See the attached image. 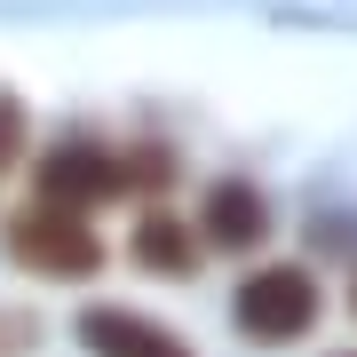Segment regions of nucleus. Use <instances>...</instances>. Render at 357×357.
Masks as SVG:
<instances>
[{
  "label": "nucleus",
  "mask_w": 357,
  "mask_h": 357,
  "mask_svg": "<svg viewBox=\"0 0 357 357\" xmlns=\"http://www.w3.org/2000/svg\"><path fill=\"white\" fill-rule=\"evenodd\" d=\"M167 183V151H112V143L72 135L64 151L40 159V206H64V215H96L112 199H135Z\"/></svg>",
  "instance_id": "obj_1"
},
{
  "label": "nucleus",
  "mask_w": 357,
  "mask_h": 357,
  "mask_svg": "<svg viewBox=\"0 0 357 357\" xmlns=\"http://www.w3.org/2000/svg\"><path fill=\"white\" fill-rule=\"evenodd\" d=\"M349 302H357V294H349Z\"/></svg>",
  "instance_id": "obj_9"
},
{
  "label": "nucleus",
  "mask_w": 357,
  "mask_h": 357,
  "mask_svg": "<svg viewBox=\"0 0 357 357\" xmlns=\"http://www.w3.org/2000/svg\"><path fill=\"white\" fill-rule=\"evenodd\" d=\"M24 143H32V112H24V96H8V88H0V175L24 159Z\"/></svg>",
  "instance_id": "obj_7"
},
{
  "label": "nucleus",
  "mask_w": 357,
  "mask_h": 357,
  "mask_svg": "<svg viewBox=\"0 0 357 357\" xmlns=\"http://www.w3.org/2000/svg\"><path fill=\"white\" fill-rule=\"evenodd\" d=\"M262 238H270V199L255 191V183L222 175L215 191H206V206H199V246H222V255H255Z\"/></svg>",
  "instance_id": "obj_5"
},
{
  "label": "nucleus",
  "mask_w": 357,
  "mask_h": 357,
  "mask_svg": "<svg viewBox=\"0 0 357 357\" xmlns=\"http://www.w3.org/2000/svg\"><path fill=\"white\" fill-rule=\"evenodd\" d=\"M72 333H79V349H88V357H199L175 326L143 318V310H128V302H96V310H79Z\"/></svg>",
  "instance_id": "obj_4"
},
{
  "label": "nucleus",
  "mask_w": 357,
  "mask_h": 357,
  "mask_svg": "<svg viewBox=\"0 0 357 357\" xmlns=\"http://www.w3.org/2000/svg\"><path fill=\"white\" fill-rule=\"evenodd\" d=\"M128 255L151 270V278H191L199 270V230H191V215H175V206H151V215L135 222Z\"/></svg>",
  "instance_id": "obj_6"
},
{
  "label": "nucleus",
  "mask_w": 357,
  "mask_h": 357,
  "mask_svg": "<svg viewBox=\"0 0 357 357\" xmlns=\"http://www.w3.org/2000/svg\"><path fill=\"white\" fill-rule=\"evenodd\" d=\"M318 278H310L302 262H262V270H246L238 294H230V326L246 333V342H262V349H286V342H302L310 326H318Z\"/></svg>",
  "instance_id": "obj_2"
},
{
  "label": "nucleus",
  "mask_w": 357,
  "mask_h": 357,
  "mask_svg": "<svg viewBox=\"0 0 357 357\" xmlns=\"http://www.w3.org/2000/svg\"><path fill=\"white\" fill-rule=\"evenodd\" d=\"M0 246L16 255V270H32V278H96L103 270V238L88 215H64V206H16L8 230H0Z\"/></svg>",
  "instance_id": "obj_3"
},
{
  "label": "nucleus",
  "mask_w": 357,
  "mask_h": 357,
  "mask_svg": "<svg viewBox=\"0 0 357 357\" xmlns=\"http://www.w3.org/2000/svg\"><path fill=\"white\" fill-rule=\"evenodd\" d=\"M40 349V318L32 310H0V357H32Z\"/></svg>",
  "instance_id": "obj_8"
}]
</instances>
